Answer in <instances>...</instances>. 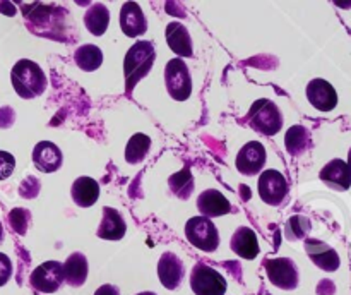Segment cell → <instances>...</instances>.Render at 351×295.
Instances as JSON below:
<instances>
[{"instance_id":"obj_36","label":"cell","mask_w":351,"mask_h":295,"mask_svg":"<svg viewBox=\"0 0 351 295\" xmlns=\"http://www.w3.org/2000/svg\"><path fill=\"white\" fill-rule=\"evenodd\" d=\"M3 240V226H2V222H0V242Z\"/></svg>"},{"instance_id":"obj_13","label":"cell","mask_w":351,"mask_h":295,"mask_svg":"<svg viewBox=\"0 0 351 295\" xmlns=\"http://www.w3.org/2000/svg\"><path fill=\"white\" fill-rule=\"evenodd\" d=\"M120 27H122L123 34L129 38H137L141 34L146 33L147 30V21L144 16L143 9L139 7L137 2H125L120 9L119 17Z\"/></svg>"},{"instance_id":"obj_28","label":"cell","mask_w":351,"mask_h":295,"mask_svg":"<svg viewBox=\"0 0 351 295\" xmlns=\"http://www.w3.org/2000/svg\"><path fill=\"white\" fill-rule=\"evenodd\" d=\"M311 230V220L307 216L295 215L291 216L287 222V226H285V235H287L288 240H298L304 239L305 235Z\"/></svg>"},{"instance_id":"obj_19","label":"cell","mask_w":351,"mask_h":295,"mask_svg":"<svg viewBox=\"0 0 351 295\" xmlns=\"http://www.w3.org/2000/svg\"><path fill=\"white\" fill-rule=\"evenodd\" d=\"M230 247L235 254H239L243 259H254L259 254V240L256 232L249 226H240L232 237Z\"/></svg>"},{"instance_id":"obj_35","label":"cell","mask_w":351,"mask_h":295,"mask_svg":"<svg viewBox=\"0 0 351 295\" xmlns=\"http://www.w3.org/2000/svg\"><path fill=\"white\" fill-rule=\"evenodd\" d=\"M346 165H348V168H350V175H351V150H350V153H348V161H346Z\"/></svg>"},{"instance_id":"obj_7","label":"cell","mask_w":351,"mask_h":295,"mask_svg":"<svg viewBox=\"0 0 351 295\" xmlns=\"http://www.w3.org/2000/svg\"><path fill=\"white\" fill-rule=\"evenodd\" d=\"M267 278L274 287L281 290H295L300 281L298 268L290 257H273V259L264 261Z\"/></svg>"},{"instance_id":"obj_4","label":"cell","mask_w":351,"mask_h":295,"mask_svg":"<svg viewBox=\"0 0 351 295\" xmlns=\"http://www.w3.org/2000/svg\"><path fill=\"white\" fill-rule=\"evenodd\" d=\"M185 237L189 242L204 252H213L219 246V233L215 223L206 216H194L185 223Z\"/></svg>"},{"instance_id":"obj_10","label":"cell","mask_w":351,"mask_h":295,"mask_svg":"<svg viewBox=\"0 0 351 295\" xmlns=\"http://www.w3.org/2000/svg\"><path fill=\"white\" fill-rule=\"evenodd\" d=\"M266 163V150L257 141H250L237 154V170L243 175H257Z\"/></svg>"},{"instance_id":"obj_6","label":"cell","mask_w":351,"mask_h":295,"mask_svg":"<svg viewBox=\"0 0 351 295\" xmlns=\"http://www.w3.org/2000/svg\"><path fill=\"white\" fill-rule=\"evenodd\" d=\"M191 287L195 295H225L226 280L215 268L197 263L191 273Z\"/></svg>"},{"instance_id":"obj_15","label":"cell","mask_w":351,"mask_h":295,"mask_svg":"<svg viewBox=\"0 0 351 295\" xmlns=\"http://www.w3.org/2000/svg\"><path fill=\"white\" fill-rule=\"evenodd\" d=\"M34 167L43 174H51L62 167V151L50 141H41L33 150Z\"/></svg>"},{"instance_id":"obj_2","label":"cell","mask_w":351,"mask_h":295,"mask_svg":"<svg viewBox=\"0 0 351 295\" xmlns=\"http://www.w3.org/2000/svg\"><path fill=\"white\" fill-rule=\"evenodd\" d=\"M156 58V51L151 41H137L130 50L127 51L125 60H123V72H125V84L127 93L134 89V86L149 74L151 67Z\"/></svg>"},{"instance_id":"obj_33","label":"cell","mask_w":351,"mask_h":295,"mask_svg":"<svg viewBox=\"0 0 351 295\" xmlns=\"http://www.w3.org/2000/svg\"><path fill=\"white\" fill-rule=\"evenodd\" d=\"M14 123V110L10 106H3L0 108V127L2 129H7Z\"/></svg>"},{"instance_id":"obj_29","label":"cell","mask_w":351,"mask_h":295,"mask_svg":"<svg viewBox=\"0 0 351 295\" xmlns=\"http://www.w3.org/2000/svg\"><path fill=\"white\" fill-rule=\"evenodd\" d=\"M31 222V213L24 208H14L9 213V223L12 226V230L19 235H26L27 226Z\"/></svg>"},{"instance_id":"obj_24","label":"cell","mask_w":351,"mask_h":295,"mask_svg":"<svg viewBox=\"0 0 351 295\" xmlns=\"http://www.w3.org/2000/svg\"><path fill=\"white\" fill-rule=\"evenodd\" d=\"M84 24L89 33L101 36L110 24V10L105 3H93L84 14Z\"/></svg>"},{"instance_id":"obj_32","label":"cell","mask_w":351,"mask_h":295,"mask_svg":"<svg viewBox=\"0 0 351 295\" xmlns=\"http://www.w3.org/2000/svg\"><path fill=\"white\" fill-rule=\"evenodd\" d=\"M21 196L24 198H34V196L40 192V180H36L34 177H27L26 180L21 184Z\"/></svg>"},{"instance_id":"obj_30","label":"cell","mask_w":351,"mask_h":295,"mask_svg":"<svg viewBox=\"0 0 351 295\" xmlns=\"http://www.w3.org/2000/svg\"><path fill=\"white\" fill-rule=\"evenodd\" d=\"M14 167H16V160L12 154L7 151H0V180H5L14 172Z\"/></svg>"},{"instance_id":"obj_16","label":"cell","mask_w":351,"mask_h":295,"mask_svg":"<svg viewBox=\"0 0 351 295\" xmlns=\"http://www.w3.org/2000/svg\"><path fill=\"white\" fill-rule=\"evenodd\" d=\"M319 177H321V180L324 182L328 187L335 189V191H346L351 185L348 165H346V161L339 160V158L329 161V163L321 170Z\"/></svg>"},{"instance_id":"obj_23","label":"cell","mask_w":351,"mask_h":295,"mask_svg":"<svg viewBox=\"0 0 351 295\" xmlns=\"http://www.w3.org/2000/svg\"><path fill=\"white\" fill-rule=\"evenodd\" d=\"M311 132L304 126H291L285 134V148L291 156H300L311 148Z\"/></svg>"},{"instance_id":"obj_8","label":"cell","mask_w":351,"mask_h":295,"mask_svg":"<svg viewBox=\"0 0 351 295\" xmlns=\"http://www.w3.org/2000/svg\"><path fill=\"white\" fill-rule=\"evenodd\" d=\"M29 283L34 290L53 294L64 283V264L58 261H47L31 273Z\"/></svg>"},{"instance_id":"obj_3","label":"cell","mask_w":351,"mask_h":295,"mask_svg":"<svg viewBox=\"0 0 351 295\" xmlns=\"http://www.w3.org/2000/svg\"><path fill=\"white\" fill-rule=\"evenodd\" d=\"M247 122L257 130L259 134L264 136H274L281 130L283 127V115H281L280 108L276 103L271 99H257L252 106H250L249 113H247Z\"/></svg>"},{"instance_id":"obj_22","label":"cell","mask_w":351,"mask_h":295,"mask_svg":"<svg viewBox=\"0 0 351 295\" xmlns=\"http://www.w3.org/2000/svg\"><path fill=\"white\" fill-rule=\"evenodd\" d=\"M88 278V259L82 252H72L64 264V281L71 287H81Z\"/></svg>"},{"instance_id":"obj_17","label":"cell","mask_w":351,"mask_h":295,"mask_svg":"<svg viewBox=\"0 0 351 295\" xmlns=\"http://www.w3.org/2000/svg\"><path fill=\"white\" fill-rule=\"evenodd\" d=\"M197 209L201 211V216L211 220L213 216H223L230 213L232 206L221 192L216 189H208L197 198Z\"/></svg>"},{"instance_id":"obj_31","label":"cell","mask_w":351,"mask_h":295,"mask_svg":"<svg viewBox=\"0 0 351 295\" xmlns=\"http://www.w3.org/2000/svg\"><path fill=\"white\" fill-rule=\"evenodd\" d=\"M10 276H12V263L9 256L0 252V287H3L10 280Z\"/></svg>"},{"instance_id":"obj_21","label":"cell","mask_w":351,"mask_h":295,"mask_svg":"<svg viewBox=\"0 0 351 295\" xmlns=\"http://www.w3.org/2000/svg\"><path fill=\"white\" fill-rule=\"evenodd\" d=\"M167 43L180 57H192L191 33L182 23H170L167 26Z\"/></svg>"},{"instance_id":"obj_37","label":"cell","mask_w":351,"mask_h":295,"mask_svg":"<svg viewBox=\"0 0 351 295\" xmlns=\"http://www.w3.org/2000/svg\"><path fill=\"white\" fill-rule=\"evenodd\" d=\"M137 295H156V294H154V292H141V294Z\"/></svg>"},{"instance_id":"obj_14","label":"cell","mask_w":351,"mask_h":295,"mask_svg":"<svg viewBox=\"0 0 351 295\" xmlns=\"http://www.w3.org/2000/svg\"><path fill=\"white\" fill-rule=\"evenodd\" d=\"M305 250H307L312 263L324 271H336L341 264L338 252L322 240L307 239L305 240Z\"/></svg>"},{"instance_id":"obj_11","label":"cell","mask_w":351,"mask_h":295,"mask_svg":"<svg viewBox=\"0 0 351 295\" xmlns=\"http://www.w3.org/2000/svg\"><path fill=\"white\" fill-rule=\"evenodd\" d=\"M185 266L182 263L180 257L173 252H165L158 261V278H160L161 285L168 290H175L180 287L182 280H184Z\"/></svg>"},{"instance_id":"obj_18","label":"cell","mask_w":351,"mask_h":295,"mask_svg":"<svg viewBox=\"0 0 351 295\" xmlns=\"http://www.w3.org/2000/svg\"><path fill=\"white\" fill-rule=\"evenodd\" d=\"M125 220L115 208H103V220L99 223L98 237L105 240H120L125 235Z\"/></svg>"},{"instance_id":"obj_5","label":"cell","mask_w":351,"mask_h":295,"mask_svg":"<svg viewBox=\"0 0 351 295\" xmlns=\"http://www.w3.org/2000/svg\"><path fill=\"white\" fill-rule=\"evenodd\" d=\"M165 84L177 102H185L192 93V78L187 64L182 58H171L165 67Z\"/></svg>"},{"instance_id":"obj_27","label":"cell","mask_w":351,"mask_h":295,"mask_svg":"<svg viewBox=\"0 0 351 295\" xmlns=\"http://www.w3.org/2000/svg\"><path fill=\"white\" fill-rule=\"evenodd\" d=\"M168 184H170L171 192L175 196H178L180 199H187L192 194V191H194V178H192L191 168L185 167L182 172L171 175Z\"/></svg>"},{"instance_id":"obj_9","label":"cell","mask_w":351,"mask_h":295,"mask_svg":"<svg viewBox=\"0 0 351 295\" xmlns=\"http://www.w3.org/2000/svg\"><path fill=\"white\" fill-rule=\"evenodd\" d=\"M288 182L285 175L278 170H266L259 177V196L264 202L278 206L288 196Z\"/></svg>"},{"instance_id":"obj_26","label":"cell","mask_w":351,"mask_h":295,"mask_svg":"<svg viewBox=\"0 0 351 295\" xmlns=\"http://www.w3.org/2000/svg\"><path fill=\"white\" fill-rule=\"evenodd\" d=\"M149 146H151V139L146 136V134H134L132 137L129 139L125 148V160L129 163H141L144 158L147 156L149 153Z\"/></svg>"},{"instance_id":"obj_34","label":"cell","mask_w":351,"mask_h":295,"mask_svg":"<svg viewBox=\"0 0 351 295\" xmlns=\"http://www.w3.org/2000/svg\"><path fill=\"white\" fill-rule=\"evenodd\" d=\"M95 295H120V290L115 285H101V287L95 292Z\"/></svg>"},{"instance_id":"obj_25","label":"cell","mask_w":351,"mask_h":295,"mask_svg":"<svg viewBox=\"0 0 351 295\" xmlns=\"http://www.w3.org/2000/svg\"><path fill=\"white\" fill-rule=\"evenodd\" d=\"M74 60L79 65V69L86 72H93L101 65L103 54L96 45H82L75 50Z\"/></svg>"},{"instance_id":"obj_12","label":"cell","mask_w":351,"mask_h":295,"mask_svg":"<svg viewBox=\"0 0 351 295\" xmlns=\"http://www.w3.org/2000/svg\"><path fill=\"white\" fill-rule=\"evenodd\" d=\"M307 98L321 112H331L338 105V93L326 79H312L307 84Z\"/></svg>"},{"instance_id":"obj_20","label":"cell","mask_w":351,"mask_h":295,"mask_svg":"<svg viewBox=\"0 0 351 295\" xmlns=\"http://www.w3.org/2000/svg\"><path fill=\"white\" fill-rule=\"evenodd\" d=\"M72 199L81 208H89L95 204L99 198V184L91 177L75 178L71 189Z\"/></svg>"},{"instance_id":"obj_1","label":"cell","mask_w":351,"mask_h":295,"mask_svg":"<svg viewBox=\"0 0 351 295\" xmlns=\"http://www.w3.org/2000/svg\"><path fill=\"white\" fill-rule=\"evenodd\" d=\"M10 81L17 95L24 99L36 98L47 89V78H45L43 69L36 62L27 60V58L16 62L10 71Z\"/></svg>"}]
</instances>
